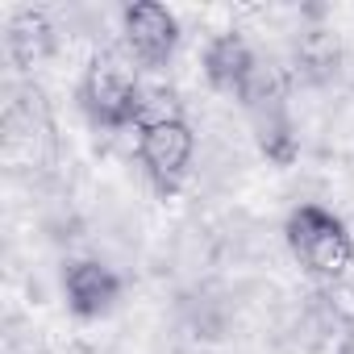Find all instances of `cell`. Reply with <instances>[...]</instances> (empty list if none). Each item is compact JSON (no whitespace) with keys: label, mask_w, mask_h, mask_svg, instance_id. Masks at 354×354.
<instances>
[{"label":"cell","mask_w":354,"mask_h":354,"mask_svg":"<svg viewBox=\"0 0 354 354\" xmlns=\"http://www.w3.org/2000/svg\"><path fill=\"white\" fill-rule=\"evenodd\" d=\"M192 154H196V133L184 117L138 129V162L158 196H175L184 188L192 171Z\"/></svg>","instance_id":"3957f363"},{"label":"cell","mask_w":354,"mask_h":354,"mask_svg":"<svg viewBox=\"0 0 354 354\" xmlns=\"http://www.w3.org/2000/svg\"><path fill=\"white\" fill-rule=\"evenodd\" d=\"M283 238L292 259L321 283H342V275L354 267V238L346 221L321 205H296L283 221Z\"/></svg>","instance_id":"6da1fadb"},{"label":"cell","mask_w":354,"mask_h":354,"mask_svg":"<svg viewBox=\"0 0 354 354\" xmlns=\"http://www.w3.org/2000/svg\"><path fill=\"white\" fill-rule=\"evenodd\" d=\"M296 67H300L304 75H313V80H325V75L337 67V42H333L325 30L304 34L300 46H296Z\"/></svg>","instance_id":"30bf717a"},{"label":"cell","mask_w":354,"mask_h":354,"mask_svg":"<svg viewBox=\"0 0 354 354\" xmlns=\"http://www.w3.org/2000/svg\"><path fill=\"white\" fill-rule=\"evenodd\" d=\"M5 46H9V59L17 71H30L38 67L42 59H50L55 50V26L46 13L38 9H21L9 17V30H5Z\"/></svg>","instance_id":"9c48e42d"},{"label":"cell","mask_w":354,"mask_h":354,"mask_svg":"<svg viewBox=\"0 0 354 354\" xmlns=\"http://www.w3.org/2000/svg\"><path fill=\"white\" fill-rule=\"evenodd\" d=\"M308 333L321 354H354V288L321 283L308 296Z\"/></svg>","instance_id":"5b68a950"},{"label":"cell","mask_w":354,"mask_h":354,"mask_svg":"<svg viewBox=\"0 0 354 354\" xmlns=\"http://www.w3.org/2000/svg\"><path fill=\"white\" fill-rule=\"evenodd\" d=\"M283 100H288V96L246 104V113H250V121H254V142H259L263 158L275 162V167H292V162L300 158V138H296V125H292Z\"/></svg>","instance_id":"ba28073f"},{"label":"cell","mask_w":354,"mask_h":354,"mask_svg":"<svg viewBox=\"0 0 354 354\" xmlns=\"http://www.w3.org/2000/svg\"><path fill=\"white\" fill-rule=\"evenodd\" d=\"M205 80L209 88L225 92V96H242V88L250 84V75L259 71V59L250 50V42L242 34H217L205 46Z\"/></svg>","instance_id":"52a82bcc"},{"label":"cell","mask_w":354,"mask_h":354,"mask_svg":"<svg viewBox=\"0 0 354 354\" xmlns=\"http://www.w3.org/2000/svg\"><path fill=\"white\" fill-rule=\"evenodd\" d=\"M121 38L138 67H167L180 50V17L158 0H133L121 9Z\"/></svg>","instance_id":"277c9868"},{"label":"cell","mask_w":354,"mask_h":354,"mask_svg":"<svg viewBox=\"0 0 354 354\" xmlns=\"http://www.w3.org/2000/svg\"><path fill=\"white\" fill-rule=\"evenodd\" d=\"M142 80L133 59L125 55H96L80 80V109L88 113V121L96 129H138V109H142Z\"/></svg>","instance_id":"7a4b0ae2"},{"label":"cell","mask_w":354,"mask_h":354,"mask_svg":"<svg viewBox=\"0 0 354 354\" xmlns=\"http://www.w3.org/2000/svg\"><path fill=\"white\" fill-rule=\"evenodd\" d=\"M121 288H125L121 275L96 259H75L63 267V296L80 321H96V317L113 313V304L121 300Z\"/></svg>","instance_id":"8992f818"}]
</instances>
